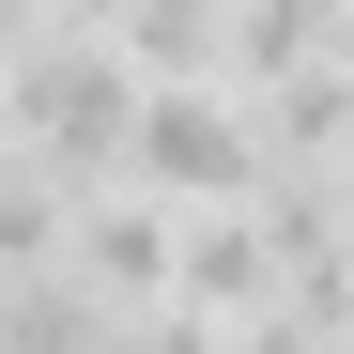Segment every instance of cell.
<instances>
[{"mask_svg":"<svg viewBox=\"0 0 354 354\" xmlns=\"http://www.w3.org/2000/svg\"><path fill=\"white\" fill-rule=\"evenodd\" d=\"M262 124L277 154H354V62H308L292 93H262Z\"/></svg>","mask_w":354,"mask_h":354,"instance_id":"obj_8","label":"cell"},{"mask_svg":"<svg viewBox=\"0 0 354 354\" xmlns=\"http://www.w3.org/2000/svg\"><path fill=\"white\" fill-rule=\"evenodd\" d=\"M308 62H339V0H231V77L292 93Z\"/></svg>","mask_w":354,"mask_h":354,"instance_id":"obj_6","label":"cell"},{"mask_svg":"<svg viewBox=\"0 0 354 354\" xmlns=\"http://www.w3.org/2000/svg\"><path fill=\"white\" fill-rule=\"evenodd\" d=\"M108 292H77L62 262H31V277H0V354H108Z\"/></svg>","mask_w":354,"mask_h":354,"instance_id":"obj_7","label":"cell"},{"mask_svg":"<svg viewBox=\"0 0 354 354\" xmlns=\"http://www.w3.org/2000/svg\"><path fill=\"white\" fill-rule=\"evenodd\" d=\"M169 308H201V324H262V308H277V231H262V201L185 216V247H169Z\"/></svg>","mask_w":354,"mask_h":354,"instance_id":"obj_4","label":"cell"},{"mask_svg":"<svg viewBox=\"0 0 354 354\" xmlns=\"http://www.w3.org/2000/svg\"><path fill=\"white\" fill-rule=\"evenodd\" d=\"M169 247H185V216L108 185V201H62V262L108 292V308H169Z\"/></svg>","mask_w":354,"mask_h":354,"instance_id":"obj_3","label":"cell"},{"mask_svg":"<svg viewBox=\"0 0 354 354\" xmlns=\"http://www.w3.org/2000/svg\"><path fill=\"white\" fill-rule=\"evenodd\" d=\"M108 46L139 62V93H201V77L231 93V0H139Z\"/></svg>","mask_w":354,"mask_h":354,"instance_id":"obj_5","label":"cell"},{"mask_svg":"<svg viewBox=\"0 0 354 354\" xmlns=\"http://www.w3.org/2000/svg\"><path fill=\"white\" fill-rule=\"evenodd\" d=\"M262 124L231 108L216 77L201 93H139V139H124V185L139 201H169V216H231V201H262Z\"/></svg>","mask_w":354,"mask_h":354,"instance_id":"obj_2","label":"cell"},{"mask_svg":"<svg viewBox=\"0 0 354 354\" xmlns=\"http://www.w3.org/2000/svg\"><path fill=\"white\" fill-rule=\"evenodd\" d=\"M339 62H354V0H339Z\"/></svg>","mask_w":354,"mask_h":354,"instance_id":"obj_10","label":"cell"},{"mask_svg":"<svg viewBox=\"0 0 354 354\" xmlns=\"http://www.w3.org/2000/svg\"><path fill=\"white\" fill-rule=\"evenodd\" d=\"M0 124H16L31 169H62V185H124V139H139V62L93 31H31L16 62H0Z\"/></svg>","mask_w":354,"mask_h":354,"instance_id":"obj_1","label":"cell"},{"mask_svg":"<svg viewBox=\"0 0 354 354\" xmlns=\"http://www.w3.org/2000/svg\"><path fill=\"white\" fill-rule=\"evenodd\" d=\"M46 16H62V31H93V46H108V31L139 16V0H46Z\"/></svg>","mask_w":354,"mask_h":354,"instance_id":"obj_9","label":"cell"}]
</instances>
